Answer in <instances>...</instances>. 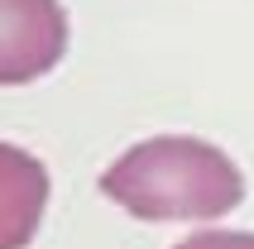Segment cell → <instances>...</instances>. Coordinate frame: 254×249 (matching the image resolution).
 <instances>
[{"mask_svg": "<svg viewBox=\"0 0 254 249\" xmlns=\"http://www.w3.org/2000/svg\"><path fill=\"white\" fill-rule=\"evenodd\" d=\"M101 192L139 221H221L245 201V178L226 149L192 134H158L125 149Z\"/></svg>", "mask_w": 254, "mask_h": 249, "instance_id": "obj_1", "label": "cell"}, {"mask_svg": "<svg viewBox=\"0 0 254 249\" xmlns=\"http://www.w3.org/2000/svg\"><path fill=\"white\" fill-rule=\"evenodd\" d=\"M67 53V14L58 0H0V86H24Z\"/></svg>", "mask_w": 254, "mask_h": 249, "instance_id": "obj_2", "label": "cell"}, {"mask_svg": "<svg viewBox=\"0 0 254 249\" xmlns=\"http://www.w3.org/2000/svg\"><path fill=\"white\" fill-rule=\"evenodd\" d=\"M48 206V168L29 149L0 144V249H24Z\"/></svg>", "mask_w": 254, "mask_h": 249, "instance_id": "obj_3", "label": "cell"}, {"mask_svg": "<svg viewBox=\"0 0 254 249\" xmlns=\"http://www.w3.org/2000/svg\"><path fill=\"white\" fill-rule=\"evenodd\" d=\"M173 249H254V230H197V235L178 240Z\"/></svg>", "mask_w": 254, "mask_h": 249, "instance_id": "obj_4", "label": "cell"}]
</instances>
